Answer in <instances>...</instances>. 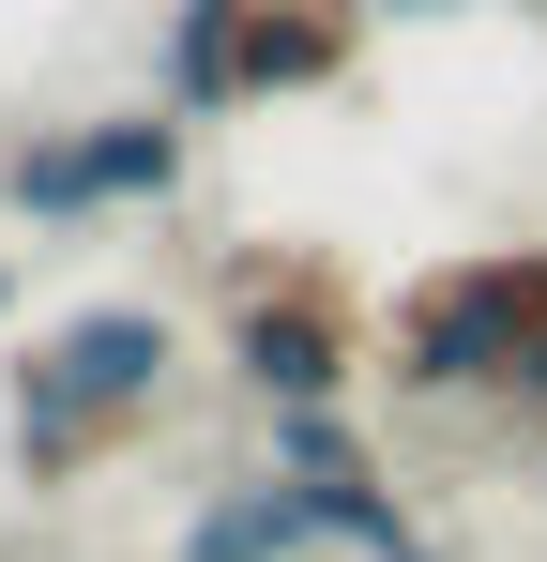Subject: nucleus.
Listing matches in <instances>:
<instances>
[{
    "label": "nucleus",
    "instance_id": "9",
    "mask_svg": "<svg viewBox=\"0 0 547 562\" xmlns=\"http://www.w3.org/2000/svg\"><path fill=\"white\" fill-rule=\"evenodd\" d=\"M380 562H442V548H426V532H411V548H380Z\"/></svg>",
    "mask_w": 547,
    "mask_h": 562
},
{
    "label": "nucleus",
    "instance_id": "3",
    "mask_svg": "<svg viewBox=\"0 0 547 562\" xmlns=\"http://www.w3.org/2000/svg\"><path fill=\"white\" fill-rule=\"evenodd\" d=\"M395 395H502L547 350V244H471L395 289Z\"/></svg>",
    "mask_w": 547,
    "mask_h": 562
},
{
    "label": "nucleus",
    "instance_id": "2",
    "mask_svg": "<svg viewBox=\"0 0 547 562\" xmlns=\"http://www.w3.org/2000/svg\"><path fill=\"white\" fill-rule=\"evenodd\" d=\"M365 15L380 0H168V106L228 122L274 92H335L365 61Z\"/></svg>",
    "mask_w": 547,
    "mask_h": 562
},
{
    "label": "nucleus",
    "instance_id": "10",
    "mask_svg": "<svg viewBox=\"0 0 547 562\" xmlns=\"http://www.w3.org/2000/svg\"><path fill=\"white\" fill-rule=\"evenodd\" d=\"M0 319H15V259H0Z\"/></svg>",
    "mask_w": 547,
    "mask_h": 562
},
{
    "label": "nucleus",
    "instance_id": "4",
    "mask_svg": "<svg viewBox=\"0 0 547 562\" xmlns=\"http://www.w3.org/2000/svg\"><path fill=\"white\" fill-rule=\"evenodd\" d=\"M182 168H198V122H182V106H107V122H46V137H15L0 198H15L31 228H91V213H168Z\"/></svg>",
    "mask_w": 547,
    "mask_h": 562
},
{
    "label": "nucleus",
    "instance_id": "8",
    "mask_svg": "<svg viewBox=\"0 0 547 562\" xmlns=\"http://www.w3.org/2000/svg\"><path fill=\"white\" fill-rule=\"evenodd\" d=\"M380 15H471V0H380Z\"/></svg>",
    "mask_w": 547,
    "mask_h": 562
},
{
    "label": "nucleus",
    "instance_id": "6",
    "mask_svg": "<svg viewBox=\"0 0 547 562\" xmlns=\"http://www.w3.org/2000/svg\"><path fill=\"white\" fill-rule=\"evenodd\" d=\"M304 548H335V517H320L304 471H244V486H213L182 517V562H304Z\"/></svg>",
    "mask_w": 547,
    "mask_h": 562
},
{
    "label": "nucleus",
    "instance_id": "7",
    "mask_svg": "<svg viewBox=\"0 0 547 562\" xmlns=\"http://www.w3.org/2000/svg\"><path fill=\"white\" fill-rule=\"evenodd\" d=\"M274 471H304V486H365V441L335 395H274Z\"/></svg>",
    "mask_w": 547,
    "mask_h": 562
},
{
    "label": "nucleus",
    "instance_id": "1",
    "mask_svg": "<svg viewBox=\"0 0 547 562\" xmlns=\"http://www.w3.org/2000/svg\"><path fill=\"white\" fill-rule=\"evenodd\" d=\"M168 304H77V319H46L31 335V366H15V457H31V486H77V471H107L153 411H168Z\"/></svg>",
    "mask_w": 547,
    "mask_h": 562
},
{
    "label": "nucleus",
    "instance_id": "5",
    "mask_svg": "<svg viewBox=\"0 0 547 562\" xmlns=\"http://www.w3.org/2000/svg\"><path fill=\"white\" fill-rule=\"evenodd\" d=\"M228 366L259 395H335L365 366V304L335 259H244L228 274Z\"/></svg>",
    "mask_w": 547,
    "mask_h": 562
}]
</instances>
